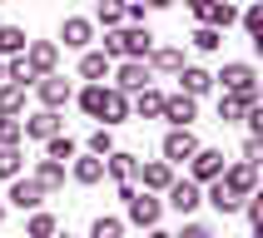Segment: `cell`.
Returning a JSON list of instances; mask_svg holds the SVG:
<instances>
[{"label":"cell","mask_w":263,"mask_h":238,"mask_svg":"<svg viewBox=\"0 0 263 238\" xmlns=\"http://www.w3.org/2000/svg\"><path fill=\"white\" fill-rule=\"evenodd\" d=\"M104 174L115 179V184L134 179V174H139V154H124V149H109V154H104Z\"/></svg>","instance_id":"19"},{"label":"cell","mask_w":263,"mask_h":238,"mask_svg":"<svg viewBox=\"0 0 263 238\" xmlns=\"http://www.w3.org/2000/svg\"><path fill=\"white\" fill-rule=\"evenodd\" d=\"M0 223H5V204H0Z\"/></svg>","instance_id":"44"},{"label":"cell","mask_w":263,"mask_h":238,"mask_svg":"<svg viewBox=\"0 0 263 238\" xmlns=\"http://www.w3.org/2000/svg\"><path fill=\"white\" fill-rule=\"evenodd\" d=\"M159 109H164V89H154V85H139V89H134L129 114H139V119H159Z\"/></svg>","instance_id":"21"},{"label":"cell","mask_w":263,"mask_h":238,"mask_svg":"<svg viewBox=\"0 0 263 238\" xmlns=\"http://www.w3.org/2000/svg\"><path fill=\"white\" fill-rule=\"evenodd\" d=\"M243 208H249V223L263 233V193H258V189H253V193H243Z\"/></svg>","instance_id":"38"},{"label":"cell","mask_w":263,"mask_h":238,"mask_svg":"<svg viewBox=\"0 0 263 238\" xmlns=\"http://www.w3.org/2000/svg\"><path fill=\"white\" fill-rule=\"evenodd\" d=\"M35 179H40V189H45V193H55L60 184H65V164L45 154V159H40V169H35Z\"/></svg>","instance_id":"26"},{"label":"cell","mask_w":263,"mask_h":238,"mask_svg":"<svg viewBox=\"0 0 263 238\" xmlns=\"http://www.w3.org/2000/svg\"><path fill=\"white\" fill-rule=\"evenodd\" d=\"M100 119H104V124H124V119H129V94H124L119 85L104 89V100H100Z\"/></svg>","instance_id":"16"},{"label":"cell","mask_w":263,"mask_h":238,"mask_svg":"<svg viewBox=\"0 0 263 238\" xmlns=\"http://www.w3.org/2000/svg\"><path fill=\"white\" fill-rule=\"evenodd\" d=\"M95 15H100V25H104V30L124 25V0H100V10H95Z\"/></svg>","instance_id":"35"},{"label":"cell","mask_w":263,"mask_h":238,"mask_svg":"<svg viewBox=\"0 0 263 238\" xmlns=\"http://www.w3.org/2000/svg\"><path fill=\"white\" fill-rule=\"evenodd\" d=\"M20 109H25V85L5 80L0 85V114H20Z\"/></svg>","instance_id":"27"},{"label":"cell","mask_w":263,"mask_h":238,"mask_svg":"<svg viewBox=\"0 0 263 238\" xmlns=\"http://www.w3.org/2000/svg\"><path fill=\"white\" fill-rule=\"evenodd\" d=\"M89 233H95V238H119V233H124V223H119V219H95V223H89Z\"/></svg>","instance_id":"39"},{"label":"cell","mask_w":263,"mask_h":238,"mask_svg":"<svg viewBox=\"0 0 263 238\" xmlns=\"http://www.w3.org/2000/svg\"><path fill=\"white\" fill-rule=\"evenodd\" d=\"M159 119H169V124H194L199 119V100L194 94H164V109H159Z\"/></svg>","instance_id":"10"},{"label":"cell","mask_w":263,"mask_h":238,"mask_svg":"<svg viewBox=\"0 0 263 238\" xmlns=\"http://www.w3.org/2000/svg\"><path fill=\"white\" fill-rule=\"evenodd\" d=\"M0 85H5V65H0Z\"/></svg>","instance_id":"43"},{"label":"cell","mask_w":263,"mask_h":238,"mask_svg":"<svg viewBox=\"0 0 263 238\" xmlns=\"http://www.w3.org/2000/svg\"><path fill=\"white\" fill-rule=\"evenodd\" d=\"M229 94H243V100H258V70H253L249 60H229L219 74H214Z\"/></svg>","instance_id":"2"},{"label":"cell","mask_w":263,"mask_h":238,"mask_svg":"<svg viewBox=\"0 0 263 238\" xmlns=\"http://www.w3.org/2000/svg\"><path fill=\"white\" fill-rule=\"evenodd\" d=\"M169 208H179V213H194V208L204 204V189L194 184V179H169Z\"/></svg>","instance_id":"8"},{"label":"cell","mask_w":263,"mask_h":238,"mask_svg":"<svg viewBox=\"0 0 263 238\" xmlns=\"http://www.w3.org/2000/svg\"><path fill=\"white\" fill-rule=\"evenodd\" d=\"M70 179L74 184H100L104 179V154H74V164H70Z\"/></svg>","instance_id":"17"},{"label":"cell","mask_w":263,"mask_h":238,"mask_svg":"<svg viewBox=\"0 0 263 238\" xmlns=\"http://www.w3.org/2000/svg\"><path fill=\"white\" fill-rule=\"evenodd\" d=\"M20 124H25V139H40V144L50 139V134H60V129H65L60 109H45V104H40V109H35L30 119H20Z\"/></svg>","instance_id":"11"},{"label":"cell","mask_w":263,"mask_h":238,"mask_svg":"<svg viewBox=\"0 0 263 238\" xmlns=\"http://www.w3.org/2000/svg\"><path fill=\"white\" fill-rule=\"evenodd\" d=\"M5 80H15V85H25V89L35 85V70H30V65H25V50L5 60Z\"/></svg>","instance_id":"33"},{"label":"cell","mask_w":263,"mask_h":238,"mask_svg":"<svg viewBox=\"0 0 263 238\" xmlns=\"http://www.w3.org/2000/svg\"><path fill=\"white\" fill-rule=\"evenodd\" d=\"M134 179H139L149 193H164V189H169V179H174V164H169V159H149V164H139V174H134Z\"/></svg>","instance_id":"14"},{"label":"cell","mask_w":263,"mask_h":238,"mask_svg":"<svg viewBox=\"0 0 263 238\" xmlns=\"http://www.w3.org/2000/svg\"><path fill=\"white\" fill-rule=\"evenodd\" d=\"M115 70V85L124 89V94H134L139 85H149V65L144 60H119V65H109Z\"/></svg>","instance_id":"13"},{"label":"cell","mask_w":263,"mask_h":238,"mask_svg":"<svg viewBox=\"0 0 263 238\" xmlns=\"http://www.w3.org/2000/svg\"><path fill=\"white\" fill-rule=\"evenodd\" d=\"M249 104H258V100H243V94H229V89H223L219 94V124H238Z\"/></svg>","instance_id":"24"},{"label":"cell","mask_w":263,"mask_h":238,"mask_svg":"<svg viewBox=\"0 0 263 238\" xmlns=\"http://www.w3.org/2000/svg\"><path fill=\"white\" fill-rule=\"evenodd\" d=\"M109 149H115V134H109V124H104V129L89 134V154H109Z\"/></svg>","instance_id":"40"},{"label":"cell","mask_w":263,"mask_h":238,"mask_svg":"<svg viewBox=\"0 0 263 238\" xmlns=\"http://www.w3.org/2000/svg\"><path fill=\"white\" fill-rule=\"evenodd\" d=\"M159 149H164V159H169V164H184L194 149H199V134H194L189 124H169V134H164Z\"/></svg>","instance_id":"4"},{"label":"cell","mask_w":263,"mask_h":238,"mask_svg":"<svg viewBox=\"0 0 263 238\" xmlns=\"http://www.w3.org/2000/svg\"><path fill=\"white\" fill-rule=\"evenodd\" d=\"M25 45H30V35L20 25H0V55H20Z\"/></svg>","instance_id":"32"},{"label":"cell","mask_w":263,"mask_h":238,"mask_svg":"<svg viewBox=\"0 0 263 238\" xmlns=\"http://www.w3.org/2000/svg\"><path fill=\"white\" fill-rule=\"evenodd\" d=\"M223 184H229V189L238 193V199H243V193H253L258 189V164H249V159H238V164H223Z\"/></svg>","instance_id":"7"},{"label":"cell","mask_w":263,"mask_h":238,"mask_svg":"<svg viewBox=\"0 0 263 238\" xmlns=\"http://www.w3.org/2000/svg\"><path fill=\"white\" fill-rule=\"evenodd\" d=\"M124 204H129V223H139V228H159V213H164V204L154 199V193H139V189H129L124 193Z\"/></svg>","instance_id":"3"},{"label":"cell","mask_w":263,"mask_h":238,"mask_svg":"<svg viewBox=\"0 0 263 238\" xmlns=\"http://www.w3.org/2000/svg\"><path fill=\"white\" fill-rule=\"evenodd\" d=\"M204 25H219V30L238 25V5H234V0H209V10H204Z\"/></svg>","instance_id":"23"},{"label":"cell","mask_w":263,"mask_h":238,"mask_svg":"<svg viewBox=\"0 0 263 238\" xmlns=\"http://www.w3.org/2000/svg\"><path fill=\"white\" fill-rule=\"evenodd\" d=\"M20 139H25L20 114H0V144H20Z\"/></svg>","instance_id":"36"},{"label":"cell","mask_w":263,"mask_h":238,"mask_svg":"<svg viewBox=\"0 0 263 238\" xmlns=\"http://www.w3.org/2000/svg\"><path fill=\"white\" fill-rule=\"evenodd\" d=\"M25 65L35 70V80H40V74H50V70L60 65V45H50V40H30V45H25Z\"/></svg>","instance_id":"12"},{"label":"cell","mask_w":263,"mask_h":238,"mask_svg":"<svg viewBox=\"0 0 263 238\" xmlns=\"http://www.w3.org/2000/svg\"><path fill=\"white\" fill-rule=\"evenodd\" d=\"M45 154H50V159H60V164H70L74 154H80V144H74L70 134H50V139H45Z\"/></svg>","instance_id":"28"},{"label":"cell","mask_w":263,"mask_h":238,"mask_svg":"<svg viewBox=\"0 0 263 238\" xmlns=\"http://www.w3.org/2000/svg\"><path fill=\"white\" fill-rule=\"evenodd\" d=\"M15 174H25V154H20V144H0V179Z\"/></svg>","instance_id":"29"},{"label":"cell","mask_w":263,"mask_h":238,"mask_svg":"<svg viewBox=\"0 0 263 238\" xmlns=\"http://www.w3.org/2000/svg\"><path fill=\"white\" fill-rule=\"evenodd\" d=\"M189 40H194V50H199V55H214V50L223 45V30H219V25H199Z\"/></svg>","instance_id":"30"},{"label":"cell","mask_w":263,"mask_h":238,"mask_svg":"<svg viewBox=\"0 0 263 238\" xmlns=\"http://www.w3.org/2000/svg\"><path fill=\"white\" fill-rule=\"evenodd\" d=\"M184 238H209V223H199V219H189V223H184Z\"/></svg>","instance_id":"41"},{"label":"cell","mask_w":263,"mask_h":238,"mask_svg":"<svg viewBox=\"0 0 263 238\" xmlns=\"http://www.w3.org/2000/svg\"><path fill=\"white\" fill-rule=\"evenodd\" d=\"M74 100H80V109H85L89 119H100V100H104V80H89V85L80 89Z\"/></svg>","instance_id":"31"},{"label":"cell","mask_w":263,"mask_h":238,"mask_svg":"<svg viewBox=\"0 0 263 238\" xmlns=\"http://www.w3.org/2000/svg\"><path fill=\"white\" fill-rule=\"evenodd\" d=\"M238 25L253 35V45H263V5H258V0H249V10L238 15Z\"/></svg>","instance_id":"34"},{"label":"cell","mask_w":263,"mask_h":238,"mask_svg":"<svg viewBox=\"0 0 263 238\" xmlns=\"http://www.w3.org/2000/svg\"><path fill=\"white\" fill-rule=\"evenodd\" d=\"M109 65H115V60L104 55V50H85V60H80V80H104Z\"/></svg>","instance_id":"25"},{"label":"cell","mask_w":263,"mask_h":238,"mask_svg":"<svg viewBox=\"0 0 263 238\" xmlns=\"http://www.w3.org/2000/svg\"><path fill=\"white\" fill-rule=\"evenodd\" d=\"M179 89L199 100V94H209V89H214V74H209L204 65H179Z\"/></svg>","instance_id":"18"},{"label":"cell","mask_w":263,"mask_h":238,"mask_svg":"<svg viewBox=\"0 0 263 238\" xmlns=\"http://www.w3.org/2000/svg\"><path fill=\"white\" fill-rule=\"evenodd\" d=\"M5 184H10L5 199H10L15 208H40V204H45V189H40V179H35V174H30V179L15 174V179H5Z\"/></svg>","instance_id":"9"},{"label":"cell","mask_w":263,"mask_h":238,"mask_svg":"<svg viewBox=\"0 0 263 238\" xmlns=\"http://www.w3.org/2000/svg\"><path fill=\"white\" fill-rule=\"evenodd\" d=\"M149 50H154V35L144 25H115L104 35V55L109 60H144Z\"/></svg>","instance_id":"1"},{"label":"cell","mask_w":263,"mask_h":238,"mask_svg":"<svg viewBox=\"0 0 263 238\" xmlns=\"http://www.w3.org/2000/svg\"><path fill=\"white\" fill-rule=\"evenodd\" d=\"M184 164H189V179H194V184H209V179L223 174V154H219V149H204V144L194 149Z\"/></svg>","instance_id":"6"},{"label":"cell","mask_w":263,"mask_h":238,"mask_svg":"<svg viewBox=\"0 0 263 238\" xmlns=\"http://www.w3.org/2000/svg\"><path fill=\"white\" fill-rule=\"evenodd\" d=\"M144 65H149V70H159V74H179L184 50H179V45H154V50L144 55Z\"/></svg>","instance_id":"20"},{"label":"cell","mask_w":263,"mask_h":238,"mask_svg":"<svg viewBox=\"0 0 263 238\" xmlns=\"http://www.w3.org/2000/svg\"><path fill=\"white\" fill-rule=\"evenodd\" d=\"M35 94H40L45 109H65V104L74 100V85H70V80H60V74L50 70V74H40V80H35Z\"/></svg>","instance_id":"5"},{"label":"cell","mask_w":263,"mask_h":238,"mask_svg":"<svg viewBox=\"0 0 263 238\" xmlns=\"http://www.w3.org/2000/svg\"><path fill=\"white\" fill-rule=\"evenodd\" d=\"M60 40H65V50H85V45L95 40V20H85V15H70V20L60 25Z\"/></svg>","instance_id":"15"},{"label":"cell","mask_w":263,"mask_h":238,"mask_svg":"<svg viewBox=\"0 0 263 238\" xmlns=\"http://www.w3.org/2000/svg\"><path fill=\"white\" fill-rule=\"evenodd\" d=\"M25 228H30L35 238H50V233L60 228V223H55V213H30V223H25Z\"/></svg>","instance_id":"37"},{"label":"cell","mask_w":263,"mask_h":238,"mask_svg":"<svg viewBox=\"0 0 263 238\" xmlns=\"http://www.w3.org/2000/svg\"><path fill=\"white\" fill-rule=\"evenodd\" d=\"M174 0H144V10H169Z\"/></svg>","instance_id":"42"},{"label":"cell","mask_w":263,"mask_h":238,"mask_svg":"<svg viewBox=\"0 0 263 238\" xmlns=\"http://www.w3.org/2000/svg\"><path fill=\"white\" fill-rule=\"evenodd\" d=\"M204 199L219 208V213H238V208H243V199H238V193L229 189L223 179H209V193H204Z\"/></svg>","instance_id":"22"}]
</instances>
